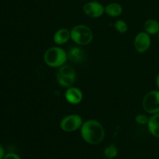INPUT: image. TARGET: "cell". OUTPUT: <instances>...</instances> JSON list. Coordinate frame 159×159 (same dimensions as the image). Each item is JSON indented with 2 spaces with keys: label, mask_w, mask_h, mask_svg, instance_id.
Listing matches in <instances>:
<instances>
[{
  "label": "cell",
  "mask_w": 159,
  "mask_h": 159,
  "mask_svg": "<svg viewBox=\"0 0 159 159\" xmlns=\"http://www.w3.org/2000/svg\"><path fill=\"white\" fill-rule=\"evenodd\" d=\"M56 77L61 86L70 87L75 81V71L69 65H64L59 68Z\"/></svg>",
  "instance_id": "277c9868"
},
{
  "label": "cell",
  "mask_w": 159,
  "mask_h": 159,
  "mask_svg": "<svg viewBox=\"0 0 159 159\" xmlns=\"http://www.w3.org/2000/svg\"><path fill=\"white\" fill-rule=\"evenodd\" d=\"M123 12L122 6L116 2L110 3L105 7V12L110 16H119Z\"/></svg>",
  "instance_id": "4fadbf2b"
},
{
  "label": "cell",
  "mask_w": 159,
  "mask_h": 159,
  "mask_svg": "<svg viewBox=\"0 0 159 159\" xmlns=\"http://www.w3.org/2000/svg\"><path fill=\"white\" fill-rule=\"evenodd\" d=\"M156 83H157V85H158V89H159V74L158 75V76H157Z\"/></svg>",
  "instance_id": "ffe728a7"
},
{
  "label": "cell",
  "mask_w": 159,
  "mask_h": 159,
  "mask_svg": "<svg viewBox=\"0 0 159 159\" xmlns=\"http://www.w3.org/2000/svg\"><path fill=\"white\" fill-rule=\"evenodd\" d=\"M114 27L116 29V31H118L120 34H124V33H126L127 31V29H128V26H127V24L124 21V20H117V21L115 23Z\"/></svg>",
  "instance_id": "2e32d148"
},
{
  "label": "cell",
  "mask_w": 159,
  "mask_h": 159,
  "mask_svg": "<svg viewBox=\"0 0 159 159\" xmlns=\"http://www.w3.org/2000/svg\"><path fill=\"white\" fill-rule=\"evenodd\" d=\"M70 38H71V33L65 28L59 29L54 35V43L58 45L65 44Z\"/></svg>",
  "instance_id": "30bf717a"
},
{
  "label": "cell",
  "mask_w": 159,
  "mask_h": 159,
  "mask_svg": "<svg viewBox=\"0 0 159 159\" xmlns=\"http://www.w3.org/2000/svg\"><path fill=\"white\" fill-rule=\"evenodd\" d=\"M44 61L48 66L52 68H57L65 65L68 58V54L65 50L58 47H53L49 48L45 52Z\"/></svg>",
  "instance_id": "7a4b0ae2"
},
{
  "label": "cell",
  "mask_w": 159,
  "mask_h": 159,
  "mask_svg": "<svg viewBox=\"0 0 159 159\" xmlns=\"http://www.w3.org/2000/svg\"><path fill=\"white\" fill-rule=\"evenodd\" d=\"M82 124V119L79 115L71 114L65 116L61 120L60 127L64 131L72 132L80 128Z\"/></svg>",
  "instance_id": "8992f818"
},
{
  "label": "cell",
  "mask_w": 159,
  "mask_h": 159,
  "mask_svg": "<svg viewBox=\"0 0 159 159\" xmlns=\"http://www.w3.org/2000/svg\"><path fill=\"white\" fill-rule=\"evenodd\" d=\"M3 159H21L17 155L14 153H9L4 156Z\"/></svg>",
  "instance_id": "ac0fdd59"
},
{
  "label": "cell",
  "mask_w": 159,
  "mask_h": 159,
  "mask_svg": "<svg viewBox=\"0 0 159 159\" xmlns=\"http://www.w3.org/2000/svg\"><path fill=\"white\" fill-rule=\"evenodd\" d=\"M148 127L152 135L159 138V113L154 114L148 120Z\"/></svg>",
  "instance_id": "7c38bea8"
},
{
  "label": "cell",
  "mask_w": 159,
  "mask_h": 159,
  "mask_svg": "<svg viewBox=\"0 0 159 159\" xmlns=\"http://www.w3.org/2000/svg\"><path fill=\"white\" fill-rule=\"evenodd\" d=\"M143 108L147 113L155 114L159 113V91L149 92L143 99Z\"/></svg>",
  "instance_id": "5b68a950"
},
{
  "label": "cell",
  "mask_w": 159,
  "mask_h": 159,
  "mask_svg": "<svg viewBox=\"0 0 159 159\" xmlns=\"http://www.w3.org/2000/svg\"><path fill=\"white\" fill-rule=\"evenodd\" d=\"M158 40H159V33H158Z\"/></svg>",
  "instance_id": "44dd1931"
},
{
  "label": "cell",
  "mask_w": 159,
  "mask_h": 159,
  "mask_svg": "<svg viewBox=\"0 0 159 159\" xmlns=\"http://www.w3.org/2000/svg\"><path fill=\"white\" fill-rule=\"evenodd\" d=\"M151 46V37L146 32L139 33L134 39V48L139 53H144Z\"/></svg>",
  "instance_id": "ba28073f"
},
{
  "label": "cell",
  "mask_w": 159,
  "mask_h": 159,
  "mask_svg": "<svg viewBox=\"0 0 159 159\" xmlns=\"http://www.w3.org/2000/svg\"><path fill=\"white\" fill-rule=\"evenodd\" d=\"M81 134L84 141L90 144H98L103 141L105 130L100 123L93 120L85 121L81 127Z\"/></svg>",
  "instance_id": "6da1fadb"
},
{
  "label": "cell",
  "mask_w": 159,
  "mask_h": 159,
  "mask_svg": "<svg viewBox=\"0 0 159 159\" xmlns=\"http://www.w3.org/2000/svg\"><path fill=\"white\" fill-rule=\"evenodd\" d=\"M83 95L82 91L78 88L70 87L65 93V99L68 102L71 104H79L82 102Z\"/></svg>",
  "instance_id": "9c48e42d"
},
{
  "label": "cell",
  "mask_w": 159,
  "mask_h": 159,
  "mask_svg": "<svg viewBox=\"0 0 159 159\" xmlns=\"http://www.w3.org/2000/svg\"><path fill=\"white\" fill-rule=\"evenodd\" d=\"M83 11L89 17L98 18L105 12V7L97 2H89L84 5Z\"/></svg>",
  "instance_id": "52a82bcc"
},
{
  "label": "cell",
  "mask_w": 159,
  "mask_h": 159,
  "mask_svg": "<svg viewBox=\"0 0 159 159\" xmlns=\"http://www.w3.org/2000/svg\"><path fill=\"white\" fill-rule=\"evenodd\" d=\"M144 30L148 34H156L159 33V23L155 20H148L144 23Z\"/></svg>",
  "instance_id": "5bb4252c"
},
{
  "label": "cell",
  "mask_w": 159,
  "mask_h": 159,
  "mask_svg": "<svg viewBox=\"0 0 159 159\" xmlns=\"http://www.w3.org/2000/svg\"><path fill=\"white\" fill-rule=\"evenodd\" d=\"M148 118L145 116V115L143 114H138L137 115L136 117H135V120L138 124H146L148 123Z\"/></svg>",
  "instance_id": "e0dca14e"
},
{
  "label": "cell",
  "mask_w": 159,
  "mask_h": 159,
  "mask_svg": "<svg viewBox=\"0 0 159 159\" xmlns=\"http://www.w3.org/2000/svg\"><path fill=\"white\" fill-rule=\"evenodd\" d=\"M84 57H85V53L83 50L78 47L71 48L68 53V59L75 63H80L83 61Z\"/></svg>",
  "instance_id": "8fae6325"
},
{
  "label": "cell",
  "mask_w": 159,
  "mask_h": 159,
  "mask_svg": "<svg viewBox=\"0 0 159 159\" xmlns=\"http://www.w3.org/2000/svg\"><path fill=\"white\" fill-rule=\"evenodd\" d=\"M117 148L114 145H110L104 151V155L107 158L111 159L114 158L117 155Z\"/></svg>",
  "instance_id": "9a60e30c"
},
{
  "label": "cell",
  "mask_w": 159,
  "mask_h": 159,
  "mask_svg": "<svg viewBox=\"0 0 159 159\" xmlns=\"http://www.w3.org/2000/svg\"><path fill=\"white\" fill-rule=\"evenodd\" d=\"M5 156V152L3 148L0 145V159H3Z\"/></svg>",
  "instance_id": "d6986e66"
},
{
  "label": "cell",
  "mask_w": 159,
  "mask_h": 159,
  "mask_svg": "<svg viewBox=\"0 0 159 159\" xmlns=\"http://www.w3.org/2000/svg\"><path fill=\"white\" fill-rule=\"evenodd\" d=\"M71 38L79 45H87L92 42L93 34L91 30L84 25H77L71 30Z\"/></svg>",
  "instance_id": "3957f363"
}]
</instances>
